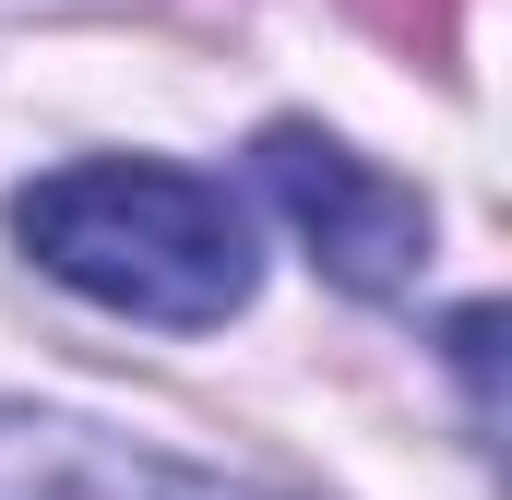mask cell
Returning <instances> with one entry per match:
<instances>
[{
  "instance_id": "cell-2",
  "label": "cell",
  "mask_w": 512,
  "mask_h": 500,
  "mask_svg": "<svg viewBox=\"0 0 512 500\" xmlns=\"http://www.w3.org/2000/svg\"><path fill=\"white\" fill-rule=\"evenodd\" d=\"M262 191H274V215L310 239V262L334 274V286H358V298H405L417 286V262H429V203L382 179L370 155H346L334 131L310 120H274L262 131Z\"/></svg>"
},
{
  "instance_id": "cell-1",
  "label": "cell",
  "mask_w": 512,
  "mask_h": 500,
  "mask_svg": "<svg viewBox=\"0 0 512 500\" xmlns=\"http://www.w3.org/2000/svg\"><path fill=\"white\" fill-rule=\"evenodd\" d=\"M12 239L72 298L155 334H203L251 298V215L227 203V179H191L167 155H84V167L24 179Z\"/></svg>"
},
{
  "instance_id": "cell-3",
  "label": "cell",
  "mask_w": 512,
  "mask_h": 500,
  "mask_svg": "<svg viewBox=\"0 0 512 500\" xmlns=\"http://www.w3.org/2000/svg\"><path fill=\"white\" fill-rule=\"evenodd\" d=\"M0 500H262V489H227L155 441L48 417V405H0Z\"/></svg>"
}]
</instances>
